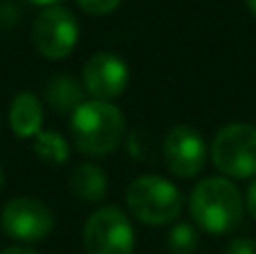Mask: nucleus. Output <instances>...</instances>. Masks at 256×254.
<instances>
[{
  "label": "nucleus",
  "instance_id": "nucleus-1",
  "mask_svg": "<svg viewBox=\"0 0 256 254\" xmlns=\"http://www.w3.org/2000/svg\"><path fill=\"white\" fill-rule=\"evenodd\" d=\"M189 212L202 232L220 236L238 228L243 218V198L232 180L204 178L191 192Z\"/></svg>",
  "mask_w": 256,
  "mask_h": 254
},
{
  "label": "nucleus",
  "instance_id": "nucleus-2",
  "mask_svg": "<svg viewBox=\"0 0 256 254\" xmlns=\"http://www.w3.org/2000/svg\"><path fill=\"white\" fill-rule=\"evenodd\" d=\"M74 146L86 156H108L122 144L126 120L110 102H84L70 117Z\"/></svg>",
  "mask_w": 256,
  "mask_h": 254
},
{
  "label": "nucleus",
  "instance_id": "nucleus-3",
  "mask_svg": "<svg viewBox=\"0 0 256 254\" xmlns=\"http://www.w3.org/2000/svg\"><path fill=\"white\" fill-rule=\"evenodd\" d=\"M130 214L146 225H166L182 212V194L160 176H140L126 189Z\"/></svg>",
  "mask_w": 256,
  "mask_h": 254
},
{
  "label": "nucleus",
  "instance_id": "nucleus-4",
  "mask_svg": "<svg viewBox=\"0 0 256 254\" xmlns=\"http://www.w3.org/2000/svg\"><path fill=\"white\" fill-rule=\"evenodd\" d=\"M212 160L230 178L256 176V126L227 124L212 142Z\"/></svg>",
  "mask_w": 256,
  "mask_h": 254
},
{
  "label": "nucleus",
  "instance_id": "nucleus-5",
  "mask_svg": "<svg viewBox=\"0 0 256 254\" xmlns=\"http://www.w3.org/2000/svg\"><path fill=\"white\" fill-rule=\"evenodd\" d=\"M84 246L88 254H132L135 232L120 207L97 210L84 225Z\"/></svg>",
  "mask_w": 256,
  "mask_h": 254
},
{
  "label": "nucleus",
  "instance_id": "nucleus-6",
  "mask_svg": "<svg viewBox=\"0 0 256 254\" xmlns=\"http://www.w3.org/2000/svg\"><path fill=\"white\" fill-rule=\"evenodd\" d=\"M32 38L34 45L45 58H66L72 54L79 40V22L66 7H48L38 14L32 27Z\"/></svg>",
  "mask_w": 256,
  "mask_h": 254
},
{
  "label": "nucleus",
  "instance_id": "nucleus-7",
  "mask_svg": "<svg viewBox=\"0 0 256 254\" xmlns=\"http://www.w3.org/2000/svg\"><path fill=\"white\" fill-rule=\"evenodd\" d=\"M4 234L9 238H16L22 243L43 241L54 228V216L48 205L30 196L14 198L4 205L0 216Z\"/></svg>",
  "mask_w": 256,
  "mask_h": 254
},
{
  "label": "nucleus",
  "instance_id": "nucleus-8",
  "mask_svg": "<svg viewBox=\"0 0 256 254\" xmlns=\"http://www.w3.org/2000/svg\"><path fill=\"white\" fill-rule=\"evenodd\" d=\"M164 160L173 176L194 178L204 169L207 146L198 130L191 126H173L164 140Z\"/></svg>",
  "mask_w": 256,
  "mask_h": 254
},
{
  "label": "nucleus",
  "instance_id": "nucleus-9",
  "mask_svg": "<svg viewBox=\"0 0 256 254\" xmlns=\"http://www.w3.org/2000/svg\"><path fill=\"white\" fill-rule=\"evenodd\" d=\"M84 86L97 102H110L126 90L128 66L117 54H94L84 66Z\"/></svg>",
  "mask_w": 256,
  "mask_h": 254
},
{
  "label": "nucleus",
  "instance_id": "nucleus-10",
  "mask_svg": "<svg viewBox=\"0 0 256 254\" xmlns=\"http://www.w3.org/2000/svg\"><path fill=\"white\" fill-rule=\"evenodd\" d=\"M43 124V108L36 94L18 92L9 106V126L18 138H36Z\"/></svg>",
  "mask_w": 256,
  "mask_h": 254
},
{
  "label": "nucleus",
  "instance_id": "nucleus-11",
  "mask_svg": "<svg viewBox=\"0 0 256 254\" xmlns=\"http://www.w3.org/2000/svg\"><path fill=\"white\" fill-rule=\"evenodd\" d=\"M45 99L56 112H74L84 104V90L70 74H56L45 86Z\"/></svg>",
  "mask_w": 256,
  "mask_h": 254
},
{
  "label": "nucleus",
  "instance_id": "nucleus-12",
  "mask_svg": "<svg viewBox=\"0 0 256 254\" xmlns=\"http://www.w3.org/2000/svg\"><path fill=\"white\" fill-rule=\"evenodd\" d=\"M70 187L84 202H99L106 196V174L92 162H84L72 171Z\"/></svg>",
  "mask_w": 256,
  "mask_h": 254
},
{
  "label": "nucleus",
  "instance_id": "nucleus-13",
  "mask_svg": "<svg viewBox=\"0 0 256 254\" xmlns=\"http://www.w3.org/2000/svg\"><path fill=\"white\" fill-rule=\"evenodd\" d=\"M34 151L45 164H66L70 158V146H68L66 138L54 130H40L34 140Z\"/></svg>",
  "mask_w": 256,
  "mask_h": 254
},
{
  "label": "nucleus",
  "instance_id": "nucleus-14",
  "mask_svg": "<svg viewBox=\"0 0 256 254\" xmlns=\"http://www.w3.org/2000/svg\"><path fill=\"white\" fill-rule=\"evenodd\" d=\"M196 246H198V234L189 223H178L166 236V248L171 254H191Z\"/></svg>",
  "mask_w": 256,
  "mask_h": 254
},
{
  "label": "nucleus",
  "instance_id": "nucleus-15",
  "mask_svg": "<svg viewBox=\"0 0 256 254\" xmlns=\"http://www.w3.org/2000/svg\"><path fill=\"white\" fill-rule=\"evenodd\" d=\"M122 0H76L81 9L86 14H92V16H106V14L115 12L120 7Z\"/></svg>",
  "mask_w": 256,
  "mask_h": 254
},
{
  "label": "nucleus",
  "instance_id": "nucleus-16",
  "mask_svg": "<svg viewBox=\"0 0 256 254\" xmlns=\"http://www.w3.org/2000/svg\"><path fill=\"white\" fill-rule=\"evenodd\" d=\"M225 254H256V241L248 236H238L227 246Z\"/></svg>",
  "mask_w": 256,
  "mask_h": 254
},
{
  "label": "nucleus",
  "instance_id": "nucleus-17",
  "mask_svg": "<svg viewBox=\"0 0 256 254\" xmlns=\"http://www.w3.org/2000/svg\"><path fill=\"white\" fill-rule=\"evenodd\" d=\"M245 202H248V212L254 216V220H256V178L248 187V198H245Z\"/></svg>",
  "mask_w": 256,
  "mask_h": 254
},
{
  "label": "nucleus",
  "instance_id": "nucleus-18",
  "mask_svg": "<svg viewBox=\"0 0 256 254\" xmlns=\"http://www.w3.org/2000/svg\"><path fill=\"white\" fill-rule=\"evenodd\" d=\"M0 254H38V252H34V250H27V248H9V250L0 252Z\"/></svg>",
  "mask_w": 256,
  "mask_h": 254
},
{
  "label": "nucleus",
  "instance_id": "nucleus-19",
  "mask_svg": "<svg viewBox=\"0 0 256 254\" xmlns=\"http://www.w3.org/2000/svg\"><path fill=\"white\" fill-rule=\"evenodd\" d=\"M30 2H34V4H43V7H54V4H58L61 0H30Z\"/></svg>",
  "mask_w": 256,
  "mask_h": 254
},
{
  "label": "nucleus",
  "instance_id": "nucleus-20",
  "mask_svg": "<svg viewBox=\"0 0 256 254\" xmlns=\"http://www.w3.org/2000/svg\"><path fill=\"white\" fill-rule=\"evenodd\" d=\"M248 7H250V12L256 16V0H248Z\"/></svg>",
  "mask_w": 256,
  "mask_h": 254
},
{
  "label": "nucleus",
  "instance_id": "nucleus-21",
  "mask_svg": "<svg viewBox=\"0 0 256 254\" xmlns=\"http://www.w3.org/2000/svg\"><path fill=\"white\" fill-rule=\"evenodd\" d=\"M2 182H4V174H2V166H0V189H2Z\"/></svg>",
  "mask_w": 256,
  "mask_h": 254
}]
</instances>
